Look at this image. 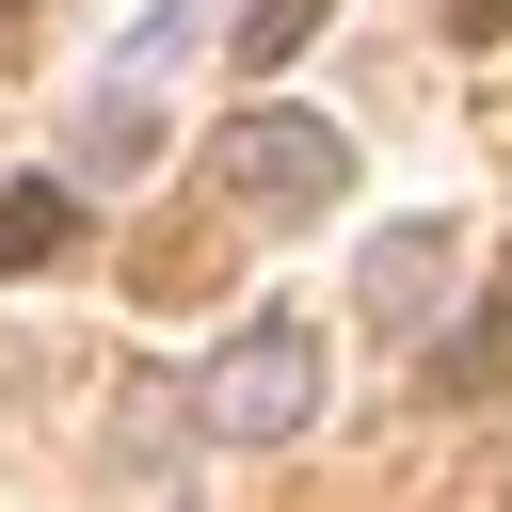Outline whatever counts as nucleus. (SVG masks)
Wrapping results in <instances>:
<instances>
[{"mask_svg": "<svg viewBox=\"0 0 512 512\" xmlns=\"http://www.w3.org/2000/svg\"><path fill=\"white\" fill-rule=\"evenodd\" d=\"M224 192H240L256 224H304V208H336V192H352V144H336V112H304V96H256V112L224 128Z\"/></svg>", "mask_w": 512, "mask_h": 512, "instance_id": "obj_1", "label": "nucleus"}, {"mask_svg": "<svg viewBox=\"0 0 512 512\" xmlns=\"http://www.w3.org/2000/svg\"><path fill=\"white\" fill-rule=\"evenodd\" d=\"M80 160H96V176H144V160H160V112H144V96H112V112L80 128Z\"/></svg>", "mask_w": 512, "mask_h": 512, "instance_id": "obj_5", "label": "nucleus"}, {"mask_svg": "<svg viewBox=\"0 0 512 512\" xmlns=\"http://www.w3.org/2000/svg\"><path fill=\"white\" fill-rule=\"evenodd\" d=\"M304 32H320V0H240V64H288Z\"/></svg>", "mask_w": 512, "mask_h": 512, "instance_id": "obj_7", "label": "nucleus"}, {"mask_svg": "<svg viewBox=\"0 0 512 512\" xmlns=\"http://www.w3.org/2000/svg\"><path fill=\"white\" fill-rule=\"evenodd\" d=\"M432 368H448V384H464V400H480V384H512V304H480V320H464V336H448V352H432Z\"/></svg>", "mask_w": 512, "mask_h": 512, "instance_id": "obj_6", "label": "nucleus"}, {"mask_svg": "<svg viewBox=\"0 0 512 512\" xmlns=\"http://www.w3.org/2000/svg\"><path fill=\"white\" fill-rule=\"evenodd\" d=\"M64 240H80V192H64V176H32V192H0V272H48Z\"/></svg>", "mask_w": 512, "mask_h": 512, "instance_id": "obj_4", "label": "nucleus"}, {"mask_svg": "<svg viewBox=\"0 0 512 512\" xmlns=\"http://www.w3.org/2000/svg\"><path fill=\"white\" fill-rule=\"evenodd\" d=\"M432 288H448V240H432V224H400V240L368 256V320L400 336V320H432Z\"/></svg>", "mask_w": 512, "mask_h": 512, "instance_id": "obj_3", "label": "nucleus"}, {"mask_svg": "<svg viewBox=\"0 0 512 512\" xmlns=\"http://www.w3.org/2000/svg\"><path fill=\"white\" fill-rule=\"evenodd\" d=\"M304 400H320V352H304V320H256V336H224V368H208V432H224V448H288V432H304Z\"/></svg>", "mask_w": 512, "mask_h": 512, "instance_id": "obj_2", "label": "nucleus"}]
</instances>
